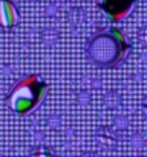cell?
<instances>
[{"label": "cell", "instance_id": "6da1fadb", "mask_svg": "<svg viewBox=\"0 0 147 157\" xmlns=\"http://www.w3.org/2000/svg\"><path fill=\"white\" fill-rule=\"evenodd\" d=\"M129 49L130 46L126 37L117 28H107L98 33L89 43L91 59L101 66H115L121 63L126 59Z\"/></svg>", "mask_w": 147, "mask_h": 157}, {"label": "cell", "instance_id": "7a4b0ae2", "mask_svg": "<svg viewBox=\"0 0 147 157\" xmlns=\"http://www.w3.org/2000/svg\"><path fill=\"white\" fill-rule=\"evenodd\" d=\"M46 91L48 85L43 83L35 74H31L16 85L9 96V105L16 113L28 114L41 102Z\"/></svg>", "mask_w": 147, "mask_h": 157}, {"label": "cell", "instance_id": "3957f363", "mask_svg": "<svg viewBox=\"0 0 147 157\" xmlns=\"http://www.w3.org/2000/svg\"><path fill=\"white\" fill-rule=\"evenodd\" d=\"M135 2L136 0H100V6L113 22H120L130 14Z\"/></svg>", "mask_w": 147, "mask_h": 157}, {"label": "cell", "instance_id": "277c9868", "mask_svg": "<svg viewBox=\"0 0 147 157\" xmlns=\"http://www.w3.org/2000/svg\"><path fill=\"white\" fill-rule=\"evenodd\" d=\"M19 16L16 11V6L9 0H0V25L5 28H11L16 25Z\"/></svg>", "mask_w": 147, "mask_h": 157}, {"label": "cell", "instance_id": "5b68a950", "mask_svg": "<svg viewBox=\"0 0 147 157\" xmlns=\"http://www.w3.org/2000/svg\"><path fill=\"white\" fill-rule=\"evenodd\" d=\"M32 157H54V155H52V152H51L49 149H46V148H38V149L34 152Z\"/></svg>", "mask_w": 147, "mask_h": 157}]
</instances>
